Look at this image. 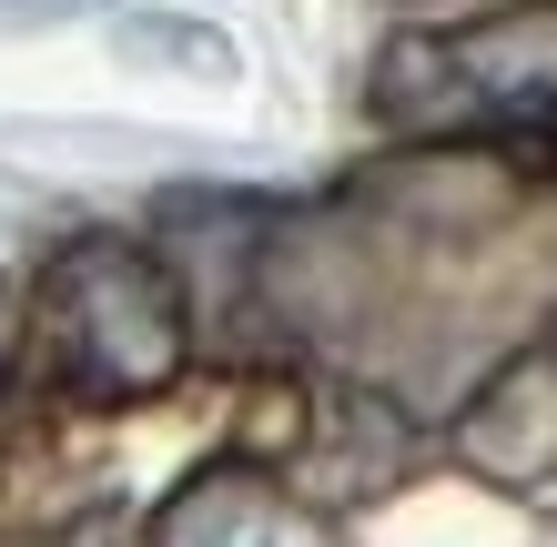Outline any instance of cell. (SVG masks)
<instances>
[{
	"label": "cell",
	"instance_id": "cell-5",
	"mask_svg": "<svg viewBox=\"0 0 557 547\" xmlns=\"http://www.w3.org/2000/svg\"><path fill=\"white\" fill-rule=\"evenodd\" d=\"M122 30V61H133V72H193V82H234L244 72V51L223 41L213 21H162V11H112Z\"/></svg>",
	"mask_w": 557,
	"mask_h": 547
},
{
	"label": "cell",
	"instance_id": "cell-6",
	"mask_svg": "<svg viewBox=\"0 0 557 547\" xmlns=\"http://www.w3.org/2000/svg\"><path fill=\"white\" fill-rule=\"evenodd\" d=\"M133 11V0H0V30H61V21H102Z\"/></svg>",
	"mask_w": 557,
	"mask_h": 547
},
{
	"label": "cell",
	"instance_id": "cell-7",
	"mask_svg": "<svg viewBox=\"0 0 557 547\" xmlns=\"http://www.w3.org/2000/svg\"><path fill=\"white\" fill-rule=\"evenodd\" d=\"M0 335H11V314H0Z\"/></svg>",
	"mask_w": 557,
	"mask_h": 547
},
{
	"label": "cell",
	"instance_id": "cell-3",
	"mask_svg": "<svg viewBox=\"0 0 557 547\" xmlns=\"http://www.w3.org/2000/svg\"><path fill=\"white\" fill-rule=\"evenodd\" d=\"M152 547H335L314 507H294L253 467H203L152 507Z\"/></svg>",
	"mask_w": 557,
	"mask_h": 547
},
{
	"label": "cell",
	"instance_id": "cell-4",
	"mask_svg": "<svg viewBox=\"0 0 557 547\" xmlns=\"http://www.w3.org/2000/svg\"><path fill=\"white\" fill-rule=\"evenodd\" d=\"M456 457L497 487H547L557 476V356H517L486 396L456 415Z\"/></svg>",
	"mask_w": 557,
	"mask_h": 547
},
{
	"label": "cell",
	"instance_id": "cell-2",
	"mask_svg": "<svg viewBox=\"0 0 557 547\" xmlns=\"http://www.w3.org/2000/svg\"><path fill=\"white\" fill-rule=\"evenodd\" d=\"M406 82L436 91V122L446 112H557V0L436 30V41H396L375 91H406Z\"/></svg>",
	"mask_w": 557,
	"mask_h": 547
},
{
	"label": "cell",
	"instance_id": "cell-1",
	"mask_svg": "<svg viewBox=\"0 0 557 547\" xmlns=\"http://www.w3.org/2000/svg\"><path fill=\"white\" fill-rule=\"evenodd\" d=\"M41 356L61 375V396L82 406H143L183 375L193 325H183V284L162 274V253L133 234H82L51 253L41 274Z\"/></svg>",
	"mask_w": 557,
	"mask_h": 547
}]
</instances>
